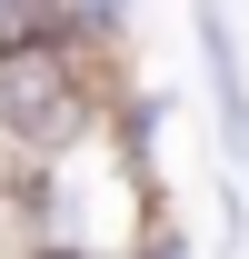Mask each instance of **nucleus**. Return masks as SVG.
I'll list each match as a JSON object with an SVG mask.
<instances>
[{
    "mask_svg": "<svg viewBox=\"0 0 249 259\" xmlns=\"http://www.w3.org/2000/svg\"><path fill=\"white\" fill-rule=\"evenodd\" d=\"M199 70H210V110H219V160L249 169V70H239L229 10H199Z\"/></svg>",
    "mask_w": 249,
    "mask_h": 259,
    "instance_id": "obj_1",
    "label": "nucleus"
},
{
    "mask_svg": "<svg viewBox=\"0 0 249 259\" xmlns=\"http://www.w3.org/2000/svg\"><path fill=\"white\" fill-rule=\"evenodd\" d=\"M120 259H199V249H189V229L170 220V209H159V220H140V239H130Z\"/></svg>",
    "mask_w": 249,
    "mask_h": 259,
    "instance_id": "obj_2",
    "label": "nucleus"
},
{
    "mask_svg": "<svg viewBox=\"0 0 249 259\" xmlns=\"http://www.w3.org/2000/svg\"><path fill=\"white\" fill-rule=\"evenodd\" d=\"M40 259H120V249H40Z\"/></svg>",
    "mask_w": 249,
    "mask_h": 259,
    "instance_id": "obj_3",
    "label": "nucleus"
}]
</instances>
